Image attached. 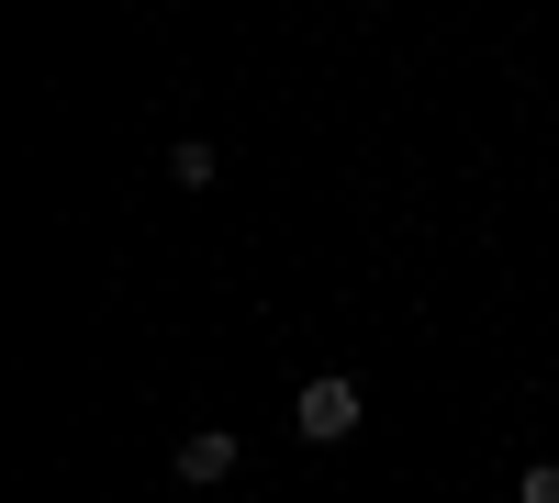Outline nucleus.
I'll return each instance as SVG.
<instances>
[{
	"instance_id": "f257e3e1",
	"label": "nucleus",
	"mask_w": 559,
	"mask_h": 503,
	"mask_svg": "<svg viewBox=\"0 0 559 503\" xmlns=\"http://www.w3.org/2000/svg\"><path fill=\"white\" fill-rule=\"evenodd\" d=\"M358 415H369V392H358L347 370H324V381H302V403H292V426H302L313 447H347V436H358Z\"/></svg>"
},
{
	"instance_id": "f03ea898",
	"label": "nucleus",
	"mask_w": 559,
	"mask_h": 503,
	"mask_svg": "<svg viewBox=\"0 0 559 503\" xmlns=\"http://www.w3.org/2000/svg\"><path fill=\"white\" fill-rule=\"evenodd\" d=\"M236 459H247L236 426H191L179 436V481H236Z\"/></svg>"
},
{
	"instance_id": "7ed1b4c3",
	"label": "nucleus",
	"mask_w": 559,
	"mask_h": 503,
	"mask_svg": "<svg viewBox=\"0 0 559 503\" xmlns=\"http://www.w3.org/2000/svg\"><path fill=\"white\" fill-rule=\"evenodd\" d=\"M168 191H213V146L191 134V146H168Z\"/></svg>"
},
{
	"instance_id": "20e7f679",
	"label": "nucleus",
	"mask_w": 559,
	"mask_h": 503,
	"mask_svg": "<svg viewBox=\"0 0 559 503\" xmlns=\"http://www.w3.org/2000/svg\"><path fill=\"white\" fill-rule=\"evenodd\" d=\"M515 503H559V459H526L515 470Z\"/></svg>"
}]
</instances>
